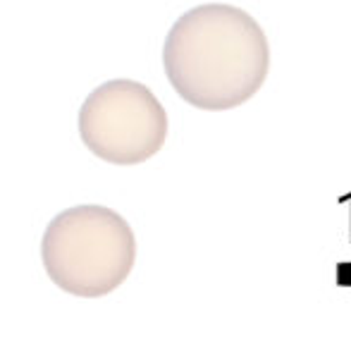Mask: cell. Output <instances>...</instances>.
Listing matches in <instances>:
<instances>
[{
    "instance_id": "cell-3",
    "label": "cell",
    "mask_w": 351,
    "mask_h": 344,
    "mask_svg": "<svg viewBox=\"0 0 351 344\" xmlns=\"http://www.w3.org/2000/svg\"><path fill=\"white\" fill-rule=\"evenodd\" d=\"M79 136L96 158L112 165H139L165 146L167 112L146 84L110 79L93 88L79 108Z\"/></svg>"
},
{
    "instance_id": "cell-2",
    "label": "cell",
    "mask_w": 351,
    "mask_h": 344,
    "mask_svg": "<svg viewBox=\"0 0 351 344\" xmlns=\"http://www.w3.org/2000/svg\"><path fill=\"white\" fill-rule=\"evenodd\" d=\"M46 275L62 292L98 299L125 284L136 263V237L125 218L106 206L60 210L41 239Z\"/></svg>"
},
{
    "instance_id": "cell-1",
    "label": "cell",
    "mask_w": 351,
    "mask_h": 344,
    "mask_svg": "<svg viewBox=\"0 0 351 344\" xmlns=\"http://www.w3.org/2000/svg\"><path fill=\"white\" fill-rule=\"evenodd\" d=\"M165 77L182 101L232 110L251 101L270 72V43L246 10L206 3L186 10L162 43Z\"/></svg>"
}]
</instances>
